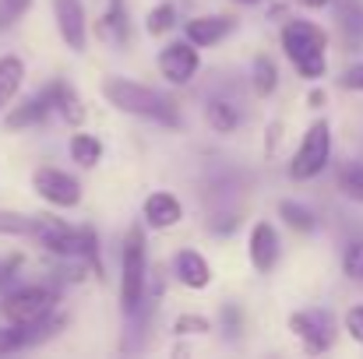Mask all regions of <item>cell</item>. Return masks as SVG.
Returning a JSON list of instances; mask_svg holds the SVG:
<instances>
[{
	"label": "cell",
	"instance_id": "cell-16",
	"mask_svg": "<svg viewBox=\"0 0 363 359\" xmlns=\"http://www.w3.org/2000/svg\"><path fill=\"white\" fill-rule=\"evenodd\" d=\"M96 28V39L106 42V46H127L130 42V21H127V11H123V0H110V7L99 14V21L92 25Z\"/></svg>",
	"mask_w": 363,
	"mask_h": 359
},
{
	"label": "cell",
	"instance_id": "cell-14",
	"mask_svg": "<svg viewBox=\"0 0 363 359\" xmlns=\"http://www.w3.org/2000/svg\"><path fill=\"white\" fill-rule=\"evenodd\" d=\"M43 96H46V103H50V113H57L67 127H82L85 117H89L85 99H82L67 81H60V78H57V81H50V85L43 89Z\"/></svg>",
	"mask_w": 363,
	"mask_h": 359
},
{
	"label": "cell",
	"instance_id": "cell-9",
	"mask_svg": "<svg viewBox=\"0 0 363 359\" xmlns=\"http://www.w3.org/2000/svg\"><path fill=\"white\" fill-rule=\"evenodd\" d=\"M53 21L71 53L89 50V14H85L82 0H53Z\"/></svg>",
	"mask_w": 363,
	"mask_h": 359
},
{
	"label": "cell",
	"instance_id": "cell-17",
	"mask_svg": "<svg viewBox=\"0 0 363 359\" xmlns=\"http://www.w3.org/2000/svg\"><path fill=\"white\" fill-rule=\"evenodd\" d=\"M46 117H50V103H46L43 92H35V96L21 99V103L4 117V127H7V130H28V127H43Z\"/></svg>",
	"mask_w": 363,
	"mask_h": 359
},
{
	"label": "cell",
	"instance_id": "cell-6",
	"mask_svg": "<svg viewBox=\"0 0 363 359\" xmlns=\"http://www.w3.org/2000/svg\"><path fill=\"white\" fill-rule=\"evenodd\" d=\"M32 190L50 208H78L82 205V183L57 166H39L32 173Z\"/></svg>",
	"mask_w": 363,
	"mask_h": 359
},
{
	"label": "cell",
	"instance_id": "cell-32",
	"mask_svg": "<svg viewBox=\"0 0 363 359\" xmlns=\"http://www.w3.org/2000/svg\"><path fill=\"white\" fill-rule=\"evenodd\" d=\"M342 328H346V335H350L357 346H363V303L350 307V310L342 314Z\"/></svg>",
	"mask_w": 363,
	"mask_h": 359
},
{
	"label": "cell",
	"instance_id": "cell-34",
	"mask_svg": "<svg viewBox=\"0 0 363 359\" xmlns=\"http://www.w3.org/2000/svg\"><path fill=\"white\" fill-rule=\"evenodd\" d=\"M339 85H342L346 92H363V64L346 67V71H342V78H339Z\"/></svg>",
	"mask_w": 363,
	"mask_h": 359
},
{
	"label": "cell",
	"instance_id": "cell-31",
	"mask_svg": "<svg viewBox=\"0 0 363 359\" xmlns=\"http://www.w3.org/2000/svg\"><path fill=\"white\" fill-rule=\"evenodd\" d=\"M28 7H32V0H0V32L11 28Z\"/></svg>",
	"mask_w": 363,
	"mask_h": 359
},
{
	"label": "cell",
	"instance_id": "cell-26",
	"mask_svg": "<svg viewBox=\"0 0 363 359\" xmlns=\"http://www.w3.org/2000/svg\"><path fill=\"white\" fill-rule=\"evenodd\" d=\"M339 190H342L350 201L363 205V162H346V166L339 169Z\"/></svg>",
	"mask_w": 363,
	"mask_h": 359
},
{
	"label": "cell",
	"instance_id": "cell-18",
	"mask_svg": "<svg viewBox=\"0 0 363 359\" xmlns=\"http://www.w3.org/2000/svg\"><path fill=\"white\" fill-rule=\"evenodd\" d=\"M25 78H28L25 60H21L18 53H4V57H0V113L18 99V92H21Z\"/></svg>",
	"mask_w": 363,
	"mask_h": 359
},
{
	"label": "cell",
	"instance_id": "cell-25",
	"mask_svg": "<svg viewBox=\"0 0 363 359\" xmlns=\"http://www.w3.org/2000/svg\"><path fill=\"white\" fill-rule=\"evenodd\" d=\"M216 331V324L205 317V314H180L177 321H173V335L177 338H205V335H212Z\"/></svg>",
	"mask_w": 363,
	"mask_h": 359
},
{
	"label": "cell",
	"instance_id": "cell-5",
	"mask_svg": "<svg viewBox=\"0 0 363 359\" xmlns=\"http://www.w3.org/2000/svg\"><path fill=\"white\" fill-rule=\"evenodd\" d=\"M332 148H335L332 123L328 120H314L303 130V137H300V144H296V152L289 159V176L293 180H314V176H321L328 169V162H332Z\"/></svg>",
	"mask_w": 363,
	"mask_h": 359
},
{
	"label": "cell",
	"instance_id": "cell-36",
	"mask_svg": "<svg viewBox=\"0 0 363 359\" xmlns=\"http://www.w3.org/2000/svg\"><path fill=\"white\" fill-rule=\"evenodd\" d=\"M307 103H311V110H321V106H325V92H321V89H311Z\"/></svg>",
	"mask_w": 363,
	"mask_h": 359
},
{
	"label": "cell",
	"instance_id": "cell-21",
	"mask_svg": "<svg viewBox=\"0 0 363 359\" xmlns=\"http://www.w3.org/2000/svg\"><path fill=\"white\" fill-rule=\"evenodd\" d=\"M205 123L216 130V134H233L240 127V110L230 103V99H208L205 103Z\"/></svg>",
	"mask_w": 363,
	"mask_h": 359
},
{
	"label": "cell",
	"instance_id": "cell-24",
	"mask_svg": "<svg viewBox=\"0 0 363 359\" xmlns=\"http://www.w3.org/2000/svg\"><path fill=\"white\" fill-rule=\"evenodd\" d=\"M169 28H177V4H173V0H162V4H155V7L148 11L145 32L159 39V35H166Z\"/></svg>",
	"mask_w": 363,
	"mask_h": 359
},
{
	"label": "cell",
	"instance_id": "cell-1",
	"mask_svg": "<svg viewBox=\"0 0 363 359\" xmlns=\"http://www.w3.org/2000/svg\"><path fill=\"white\" fill-rule=\"evenodd\" d=\"M103 99L117 113L152 120V123H162V127H180V106L169 96H162V92L141 85V81H130L123 74L103 78Z\"/></svg>",
	"mask_w": 363,
	"mask_h": 359
},
{
	"label": "cell",
	"instance_id": "cell-11",
	"mask_svg": "<svg viewBox=\"0 0 363 359\" xmlns=\"http://www.w3.org/2000/svg\"><path fill=\"white\" fill-rule=\"evenodd\" d=\"M141 219H145L148 229L166 233V229H177V226L184 222V205H180V198L169 194V190H152V194L145 198V205H141Z\"/></svg>",
	"mask_w": 363,
	"mask_h": 359
},
{
	"label": "cell",
	"instance_id": "cell-12",
	"mask_svg": "<svg viewBox=\"0 0 363 359\" xmlns=\"http://www.w3.org/2000/svg\"><path fill=\"white\" fill-rule=\"evenodd\" d=\"M233 28H237V21H233L230 14H198V18H187V21H184V39H187L191 46L205 50V46L223 42Z\"/></svg>",
	"mask_w": 363,
	"mask_h": 359
},
{
	"label": "cell",
	"instance_id": "cell-19",
	"mask_svg": "<svg viewBox=\"0 0 363 359\" xmlns=\"http://www.w3.org/2000/svg\"><path fill=\"white\" fill-rule=\"evenodd\" d=\"M332 4H335V25L342 42L357 50L363 42V4L360 0H332Z\"/></svg>",
	"mask_w": 363,
	"mask_h": 359
},
{
	"label": "cell",
	"instance_id": "cell-7",
	"mask_svg": "<svg viewBox=\"0 0 363 359\" xmlns=\"http://www.w3.org/2000/svg\"><path fill=\"white\" fill-rule=\"evenodd\" d=\"M289 331L303 346L307 356L328 353L332 349V338H335V324H332V314L328 310H296V314H289Z\"/></svg>",
	"mask_w": 363,
	"mask_h": 359
},
{
	"label": "cell",
	"instance_id": "cell-8",
	"mask_svg": "<svg viewBox=\"0 0 363 359\" xmlns=\"http://www.w3.org/2000/svg\"><path fill=\"white\" fill-rule=\"evenodd\" d=\"M155 64H159V74H162L169 85L184 89V85H191V81L198 78V71H201V50L191 46L187 39H177V42H166V46L159 50Z\"/></svg>",
	"mask_w": 363,
	"mask_h": 359
},
{
	"label": "cell",
	"instance_id": "cell-38",
	"mask_svg": "<svg viewBox=\"0 0 363 359\" xmlns=\"http://www.w3.org/2000/svg\"><path fill=\"white\" fill-rule=\"evenodd\" d=\"M233 4H247L250 7V4H261V0H233Z\"/></svg>",
	"mask_w": 363,
	"mask_h": 359
},
{
	"label": "cell",
	"instance_id": "cell-22",
	"mask_svg": "<svg viewBox=\"0 0 363 359\" xmlns=\"http://www.w3.org/2000/svg\"><path fill=\"white\" fill-rule=\"evenodd\" d=\"M250 89H254V96H261V99H268L275 89H279V67H275V60L272 57H254V64H250Z\"/></svg>",
	"mask_w": 363,
	"mask_h": 359
},
{
	"label": "cell",
	"instance_id": "cell-28",
	"mask_svg": "<svg viewBox=\"0 0 363 359\" xmlns=\"http://www.w3.org/2000/svg\"><path fill=\"white\" fill-rule=\"evenodd\" d=\"M219 331L230 338V342H237L243 331V310L237 303H223L219 307Z\"/></svg>",
	"mask_w": 363,
	"mask_h": 359
},
{
	"label": "cell",
	"instance_id": "cell-13",
	"mask_svg": "<svg viewBox=\"0 0 363 359\" xmlns=\"http://www.w3.org/2000/svg\"><path fill=\"white\" fill-rule=\"evenodd\" d=\"M53 328H60V317H46L39 324H11V321H4L0 324V356H11V353H21V349L43 342Z\"/></svg>",
	"mask_w": 363,
	"mask_h": 359
},
{
	"label": "cell",
	"instance_id": "cell-20",
	"mask_svg": "<svg viewBox=\"0 0 363 359\" xmlns=\"http://www.w3.org/2000/svg\"><path fill=\"white\" fill-rule=\"evenodd\" d=\"M67 155H71V162H78L82 169H96L99 159H103V141H99L96 134H89V130H74L71 141H67Z\"/></svg>",
	"mask_w": 363,
	"mask_h": 359
},
{
	"label": "cell",
	"instance_id": "cell-35",
	"mask_svg": "<svg viewBox=\"0 0 363 359\" xmlns=\"http://www.w3.org/2000/svg\"><path fill=\"white\" fill-rule=\"evenodd\" d=\"M279 141H282V120H272V123L264 127V155H275Z\"/></svg>",
	"mask_w": 363,
	"mask_h": 359
},
{
	"label": "cell",
	"instance_id": "cell-27",
	"mask_svg": "<svg viewBox=\"0 0 363 359\" xmlns=\"http://www.w3.org/2000/svg\"><path fill=\"white\" fill-rule=\"evenodd\" d=\"M28 233H32V215H21V212H4V208H0V237L28 239Z\"/></svg>",
	"mask_w": 363,
	"mask_h": 359
},
{
	"label": "cell",
	"instance_id": "cell-37",
	"mask_svg": "<svg viewBox=\"0 0 363 359\" xmlns=\"http://www.w3.org/2000/svg\"><path fill=\"white\" fill-rule=\"evenodd\" d=\"M300 7H307V11H321V7H328L332 0H296Z\"/></svg>",
	"mask_w": 363,
	"mask_h": 359
},
{
	"label": "cell",
	"instance_id": "cell-33",
	"mask_svg": "<svg viewBox=\"0 0 363 359\" xmlns=\"http://www.w3.org/2000/svg\"><path fill=\"white\" fill-rule=\"evenodd\" d=\"M237 215L233 212H223V215H212V222H208V233H216V237H226V233H233L237 229Z\"/></svg>",
	"mask_w": 363,
	"mask_h": 359
},
{
	"label": "cell",
	"instance_id": "cell-3",
	"mask_svg": "<svg viewBox=\"0 0 363 359\" xmlns=\"http://www.w3.org/2000/svg\"><path fill=\"white\" fill-rule=\"evenodd\" d=\"M148 296V239H145V226H130L123 233V250H121V310L123 317L141 314Z\"/></svg>",
	"mask_w": 363,
	"mask_h": 359
},
{
	"label": "cell",
	"instance_id": "cell-15",
	"mask_svg": "<svg viewBox=\"0 0 363 359\" xmlns=\"http://www.w3.org/2000/svg\"><path fill=\"white\" fill-rule=\"evenodd\" d=\"M173 275H177L180 285H187V289H194V292H201V289L212 285V264H208L198 250H191V246L177 250V257H173Z\"/></svg>",
	"mask_w": 363,
	"mask_h": 359
},
{
	"label": "cell",
	"instance_id": "cell-29",
	"mask_svg": "<svg viewBox=\"0 0 363 359\" xmlns=\"http://www.w3.org/2000/svg\"><path fill=\"white\" fill-rule=\"evenodd\" d=\"M342 271H346L353 282H363V239L346 246V253H342Z\"/></svg>",
	"mask_w": 363,
	"mask_h": 359
},
{
	"label": "cell",
	"instance_id": "cell-30",
	"mask_svg": "<svg viewBox=\"0 0 363 359\" xmlns=\"http://www.w3.org/2000/svg\"><path fill=\"white\" fill-rule=\"evenodd\" d=\"M18 271H21V253H4L0 257V292L18 285Z\"/></svg>",
	"mask_w": 363,
	"mask_h": 359
},
{
	"label": "cell",
	"instance_id": "cell-2",
	"mask_svg": "<svg viewBox=\"0 0 363 359\" xmlns=\"http://www.w3.org/2000/svg\"><path fill=\"white\" fill-rule=\"evenodd\" d=\"M325 50H328V32L321 25H314L307 18H293L282 25V53L296 67L300 78H307V81L325 78V71H328Z\"/></svg>",
	"mask_w": 363,
	"mask_h": 359
},
{
	"label": "cell",
	"instance_id": "cell-23",
	"mask_svg": "<svg viewBox=\"0 0 363 359\" xmlns=\"http://www.w3.org/2000/svg\"><path fill=\"white\" fill-rule=\"evenodd\" d=\"M279 219H282L293 233H303V237H311V233L318 229L314 212H311L307 205H296V201H282V205H279Z\"/></svg>",
	"mask_w": 363,
	"mask_h": 359
},
{
	"label": "cell",
	"instance_id": "cell-10",
	"mask_svg": "<svg viewBox=\"0 0 363 359\" xmlns=\"http://www.w3.org/2000/svg\"><path fill=\"white\" fill-rule=\"evenodd\" d=\"M247 257H250V268L257 275H272L279 257H282V239L279 229L268 222V219H257L250 226V237H247Z\"/></svg>",
	"mask_w": 363,
	"mask_h": 359
},
{
	"label": "cell",
	"instance_id": "cell-4",
	"mask_svg": "<svg viewBox=\"0 0 363 359\" xmlns=\"http://www.w3.org/2000/svg\"><path fill=\"white\" fill-rule=\"evenodd\" d=\"M57 314V289L50 285H11L0 292V317L11 324H39Z\"/></svg>",
	"mask_w": 363,
	"mask_h": 359
}]
</instances>
